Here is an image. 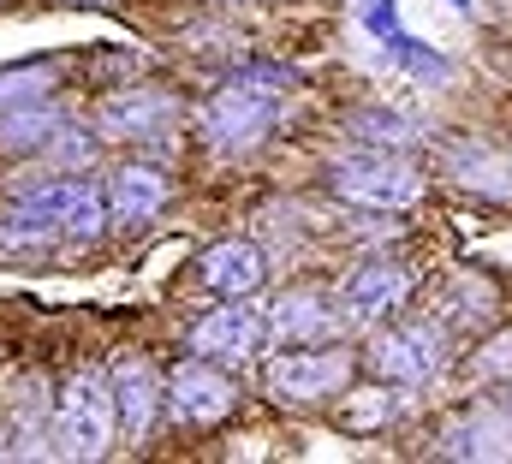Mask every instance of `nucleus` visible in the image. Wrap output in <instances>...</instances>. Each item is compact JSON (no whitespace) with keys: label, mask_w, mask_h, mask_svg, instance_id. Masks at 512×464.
<instances>
[{"label":"nucleus","mask_w":512,"mask_h":464,"mask_svg":"<svg viewBox=\"0 0 512 464\" xmlns=\"http://www.w3.org/2000/svg\"><path fill=\"white\" fill-rule=\"evenodd\" d=\"M167 125H173V96H161V90H126V96L102 102V131L108 137L143 143V137H161Z\"/></svg>","instance_id":"14"},{"label":"nucleus","mask_w":512,"mask_h":464,"mask_svg":"<svg viewBox=\"0 0 512 464\" xmlns=\"http://www.w3.org/2000/svg\"><path fill=\"white\" fill-rule=\"evenodd\" d=\"M262 334H268L262 316H251L245 304H221V310H209L191 328V351L197 357H221V363H245V357H256Z\"/></svg>","instance_id":"11"},{"label":"nucleus","mask_w":512,"mask_h":464,"mask_svg":"<svg viewBox=\"0 0 512 464\" xmlns=\"http://www.w3.org/2000/svg\"><path fill=\"white\" fill-rule=\"evenodd\" d=\"M203 280L215 286V292H256L262 286V250L245 244V238H227V244H209L203 250Z\"/></svg>","instance_id":"17"},{"label":"nucleus","mask_w":512,"mask_h":464,"mask_svg":"<svg viewBox=\"0 0 512 464\" xmlns=\"http://www.w3.org/2000/svg\"><path fill=\"white\" fill-rule=\"evenodd\" d=\"M54 84V66L48 60H36V66H12V72H0V114H12V108H24V102H36L42 90Z\"/></svg>","instance_id":"19"},{"label":"nucleus","mask_w":512,"mask_h":464,"mask_svg":"<svg viewBox=\"0 0 512 464\" xmlns=\"http://www.w3.org/2000/svg\"><path fill=\"white\" fill-rule=\"evenodd\" d=\"M364 12H370V30H376V36H387V42L399 36V24H393V0H364Z\"/></svg>","instance_id":"24"},{"label":"nucleus","mask_w":512,"mask_h":464,"mask_svg":"<svg viewBox=\"0 0 512 464\" xmlns=\"http://www.w3.org/2000/svg\"><path fill=\"white\" fill-rule=\"evenodd\" d=\"M471 375L477 381H501V375H512V334H495L489 346L471 357Z\"/></svg>","instance_id":"23"},{"label":"nucleus","mask_w":512,"mask_h":464,"mask_svg":"<svg viewBox=\"0 0 512 464\" xmlns=\"http://www.w3.org/2000/svg\"><path fill=\"white\" fill-rule=\"evenodd\" d=\"M405 411V399H393V393H382V387H364V393H352V405L340 411V423L358 435V429H382V423H393Z\"/></svg>","instance_id":"18"},{"label":"nucleus","mask_w":512,"mask_h":464,"mask_svg":"<svg viewBox=\"0 0 512 464\" xmlns=\"http://www.w3.org/2000/svg\"><path fill=\"white\" fill-rule=\"evenodd\" d=\"M393 54L405 60V72H411V78H423V84H447V60H441L435 48H423V42H405V36H393Z\"/></svg>","instance_id":"22"},{"label":"nucleus","mask_w":512,"mask_h":464,"mask_svg":"<svg viewBox=\"0 0 512 464\" xmlns=\"http://www.w3.org/2000/svg\"><path fill=\"white\" fill-rule=\"evenodd\" d=\"M447 179L459 191H483V197H512V155L489 143H459L447 149Z\"/></svg>","instance_id":"15"},{"label":"nucleus","mask_w":512,"mask_h":464,"mask_svg":"<svg viewBox=\"0 0 512 464\" xmlns=\"http://www.w3.org/2000/svg\"><path fill=\"white\" fill-rule=\"evenodd\" d=\"M352 131H358L364 143H411L423 125H417V119H399L393 108H364V114L352 119Z\"/></svg>","instance_id":"21"},{"label":"nucleus","mask_w":512,"mask_h":464,"mask_svg":"<svg viewBox=\"0 0 512 464\" xmlns=\"http://www.w3.org/2000/svg\"><path fill=\"white\" fill-rule=\"evenodd\" d=\"M114 429H120V405H114V381L102 375H72L54 411V453L60 459H108L114 453Z\"/></svg>","instance_id":"3"},{"label":"nucleus","mask_w":512,"mask_h":464,"mask_svg":"<svg viewBox=\"0 0 512 464\" xmlns=\"http://www.w3.org/2000/svg\"><path fill=\"white\" fill-rule=\"evenodd\" d=\"M268 393L286 405H322L352 381V351H286L268 363Z\"/></svg>","instance_id":"6"},{"label":"nucleus","mask_w":512,"mask_h":464,"mask_svg":"<svg viewBox=\"0 0 512 464\" xmlns=\"http://www.w3.org/2000/svg\"><path fill=\"white\" fill-rule=\"evenodd\" d=\"M286 72L280 66H245L233 72L221 90L203 96L197 108V131H203V149L233 161V155H251L256 143L280 125V108H286Z\"/></svg>","instance_id":"1"},{"label":"nucleus","mask_w":512,"mask_h":464,"mask_svg":"<svg viewBox=\"0 0 512 464\" xmlns=\"http://www.w3.org/2000/svg\"><path fill=\"white\" fill-rule=\"evenodd\" d=\"M42 417H48L42 381L30 375V381H18L12 399H6V417H0V459H48L54 447L42 441Z\"/></svg>","instance_id":"12"},{"label":"nucleus","mask_w":512,"mask_h":464,"mask_svg":"<svg viewBox=\"0 0 512 464\" xmlns=\"http://www.w3.org/2000/svg\"><path fill=\"white\" fill-rule=\"evenodd\" d=\"M114 405H120L126 441H143L149 423H155V411L167 405V387H161V375H155L143 357H126V363L114 369Z\"/></svg>","instance_id":"13"},{"label":"nucleus","mask_w":512,"mask_h":464,"mask_svg":"<svg viewBox=\"0 0 512 464\" xmlns=\"http://www.w3.org/2000/svg\"><path fill=\"white\" fill-rule=\"evenodd\" d=\"M435 459H489L507 464L512 459V411L507 405H477L465 417H453L435 435Z\"/></svg>","instance_id":"8"},{"label":"nucleus","mask_w":512,"mask_h":464,"mask_svg":"<svg viewBox=\"0 0 512 464\" xmlns=\"http://www.w3.org/2000/svg\"><path fill=\"white\" fill-rule=\"evenodd\" d=\"M48 131H60V114H54V108H42V102H36V108L24 102V108H12V114L0 119V143H12V149L36 143V137H48Z\"/></svg>","instance_id":"20"},{"label":"nucleus","mask_w":512,"mask_h":464,"mask_svg":"<svg viewBox=\"0 0 512 464\" xmlns=\"http://www.w3.org/2000/svg\"><path fill=\"white\" fill-rule=\"evenodd\" d=\"M161 203H167V179H161L155 167H120L114 185H108V209H114V221H126V227L155 221Z\"/></svg>","instance_id":"16"},{"label":"nucleus","mask_w":512,"mask_h":464,"mask_svg":"<svg viewBox=\"0 0 512 464\" xmlns=\"http://www.w3.org/2000/svg\"><path fill=\"white\" fill-rule=\"evenodd\" d=\"M84 6H108V0H84Z\"/></svg>","instance_id":"25"},{"label":"nucleus","mask_w":512,"mask_h":464,"mask_svg":"<svg viewBox=\"0 0 512 464\" xmlns=\"http://www.w3.org/2000/svg\"><path fill=\"white\" fill-rule=\"evenodd\" d=\"M233 405H239V393H233V381L221 375V369H209V357H197V363H179L173 369V381H167V411L179 417V423H221V417H233Z\"/></svg>","instance_id":"9"},{"label":"nucleus","mask_w":512,"mask_h":464,"mask_svg":"<svg viewBox=\"0 0 512 464\" xmlns=\"http://www.w3.org/2000/svg\"><path fill=\"white\" fill-rule=\"evenodd\" d=\"M411 268H399V262H358L346 280H340V310H346V322H358V328H382L387 316L411 298Z\"/></svg>","instance_id":"7"},{"label":"nucleus","mask_w":512,"mask_h":464,"mask_svg":"<svg viewBox=\"0 0 512 464\" xmlns=\"http://www.w3.org/2000/svg\"><path fill=\"white\" fill-rule=\"evenodd\" d=\"M262 322H268V340H280V346H316V340L340 334L346 310H334V298H322V292H286Z\"/></svg>","instance_id":"10"},{"label":"nucleus","mask_w":512,"mask_h":464,"mask_svg":"<svg viewBox=\"0 0 512 464\" xmlns=\"http://www.w3.org/2000/svg\"><path fill=\"white\" fill-rule=\"evenodd\" d=\"M102 232V197L78 179L36 185L0 215V250H48V244H90Z\"/></svg>","instance_id":"2"},{"label":"nucleus","mask_w":512,"mask_h":464,"mask_svg":"<svg viewBox=\"0 0 512 464\" xmlns=\"http://www.w3.org/2000/svg\"><path fill=\"white\" fill-rule=\"evenodd\" d=\"M370 363L399 393H417V387H429L447 369V334L435 322H399V328H387L382 340L370 346Z\"/></svg>","instance_id":"5"},{"label":"nucleus","mask_w":512,"mask_h":464,"mask_svg":"<svg viewBox=\"0 0 512 464\" xmlns=\"http://www.w3.org/2000/svg\"><path fill=\"white\" fill-rule=\"evenodd\" d=\"M334 197H346L352 209H376V215H399L423 197V173L393 155V149H364L334 161Z\"/></svg>","instance_id":"4"}]
</instances>
